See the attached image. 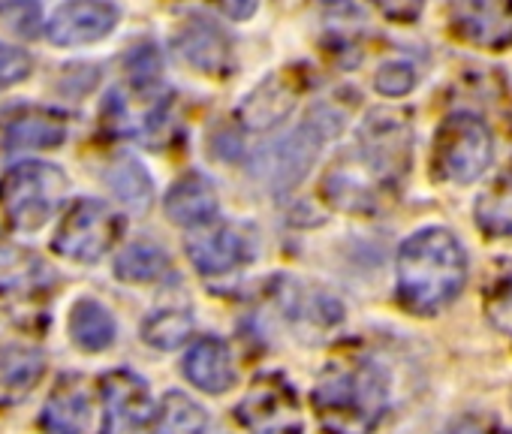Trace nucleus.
<instances>
[{
	"mask_svg": "<svg viewBox=\"0 0 512 434\" xmlns=\"http://www.w3.org/2000/svg\"><path fill=\"white\" fill-rule=\"evenodd\" d=\"M467 281V254L443 227L413 233L398 251V299L410 314L431 317L455 302Z\"/></svg>",
	"mask_w": 512,
	"mask_h": 434,
	"instance_id": "1",
	"label": "nucleus"
},
{
	"mask_svg": "<svg viewBox=\"0 0 512 434\" xmlns=\"http://www.w3.org/2000/svg\"><path fill=\"white\" fill-rule=\"evenodd\" d=\"M326 434H371L389 407V380L371 359H332L311 392Z\"/></svg>",
	"mask_w": 512,
	"mask_h": 434,
	"instance_id": "2",
	"label": "nucleus"
},
{
	"mask_svg": "<svg viewBox=\"0 0 512 434\" xmlns=\"http://www.w3.org/2000/svg\"><path fill=\"white\" fill-rule=\"evenodd\" d=\"M338 130V124H329L323 112L308 115L299 127L275 136L263 148H256L250 157V172L260 178L266 187L287 193L296 184L305 181L311 166L317 163L323 142Z\"/></svg>",
	"mask_w": 512,
	"mask_h": 434,
	"instance_id": "3",
	"label": "nucleus"
},
{
	"mask_svg": "<svg viewBox=\"0 0 512 434\" xmlns=\"http://www.w3.org/2000/svg\"><path fill=\"white\" fill-rule=\"evenodd\" d=\"M350 151L386 187V193H395L413 160L410 112L389 109V106L371 109L356 130V142Z\"/></svg>",
	"mask_w": 512,
	"mask_h": 434,
	"instance_id": "4",
	"label": "nucleus"
},
{
	"mask_svg": "<svg viewBox=\"0 0 512 434\" xmlns=\"http://www.w3.org/2000/svg\"><path fill=\"white\" fill-rule=\"evenodd\" d=\"M67 193V175L55 163L25 160L0 178V208L16 230H40Z\"/></svg>",
	"mask_w": 512,
	"mask_h": 434,
	"instance_id": "5",
	"label": "nucleus"
},
{
	"mask_svg": "<svg viewBox=\"0 0 512 434\" xmlns=\"http://www.w3.org/2000/svg\"><path fill=\"white\" fill-rule=\"evenodd\" d=\"M494 157V139L479 115L455 112L434 133L431 169L446 184H473L485 175Z\"/></svg>",
	"mask_w": 512,
	"mask_h": 434,
	"instance_id": "6",
	"label": "nucleus"
},
{
	"mask_svg": "<svg viewBox=\"0 0 512 434\" xmlns=\"http://www.w3.org/2000/svg\"><path fill=\"white\" fill-rule=\"evenodd\" d=\"M124 217L103 199H76L52 236V251L73 263H100L121 239Z\"/></svg>",
	"mask_w": 512,
	"mask_h": 434,
	"instance_id": "7",
	"label": "nucleus"
},
{
	"mask_svg": "<svg viewBox=\"0 0 512 434\" xmlns=\"http://www.w3.org/2000/svg\"><path fill=\"white\" fill-rule=\"evenodd\" d=\"M235 419L250 434H302V407L293 383L284 374L253 377L241 401L235 404Z\"/></svg>",
	"mask_w": 512,
	"mask_h": 434,
	"instance_id": "8",
	"label": "nucleus"
},
{
	"mask_svg": "<svg viewBox=\"0 0 512 434\" xmlns=\"http://www.w3.org/2000/svg\"><path fill=\"white\" fill-rule=\"evenodd\" d=\"M103 434H157V404L133 371H109L100 380Z\"/></svg>",
	"mask_w": 512,
	"mask_h": 434,
	"instance_id": "9",
	"label": "nucleus"
},
{
	"mask_svg": "<svg viewBox=\"0 0 512 434\" xmlns=\"http://www.w3.org/2000/svg\"><path fill=\"white\" fill-rule=\"evenodd\" d=\"M121 22L115 0H64L46 22V37L58 49H79L106 40Z\"/></svg>",
	"mask_w": 512,
	"mask_h": 434,
	"instance_id": "10",
	"label": "nucleus"
},
{
	"mask_svg": "<svg viewBox=\"0 0 512 434\" xmlns=\"http://www.w3.org/2000/svg\"><path fill=\"white\" fill-rule=\"evenodd\" d=\"M40 428L46 434H97V428L103 431V407L97 413V398L82 374L58 377L40 413Z\"/></svg>",
	"mask_w": 512,
	"mask_h": 434,
	"instance_id": "11",
	"label": "nucleus"
},
{
	"mask_svg": "<svg viewBox=\"0 0 512 434\" xmlns=\"http://www.w3.org/2000/svg\"><path fill=\"white\" fill-rule=\"evenodd\" d=\"M449 25L464 43L503 52L512 46V0H452Z\"/></svg>",
	"mask_w": 512,
	"mask_h": 434,
	"instance_id": "12",
	"label": "nucleus"
},
{
	"mask_svg": "<svg viewBox=\"0 0 512 434\" xmlns=\"http://www.w3.org/2000/svg\"><path fill=\"white\" fill-rule=\"evenodd\" d=\"M172 46L193 70H199L205 76H229L235 67V52H232L229 34L205 16H187L178 25Z\"/></svg>",
	"mask_w": 512,
	"mask_h": 434,
	"instance_id": "13",
	"label": "nucleus"
},
{
	"mask_svg": "<svg viewBox=\"0 0 512 434\" xmlns=\"http://www.w3.org/2000/svg\"><path fill=\"white\" fill-rule=\"evenodd\" d=\"M52 287L46 263L7 239H0V302L22 308L43 299Z\"/></svg>",
	"mask_w": 512,
	"mask_h": 434,
	"instance_id": "14",
	"label": "nucleus"
},
{
	"mask_svg": "<svg viewBox=\"0 0 512 434\" xmlns=\"http://www.w3.org/2000/svg\"><path fill=\"white\" fill-rule=\"evenodd\" d=\"M184 251H187L190 263L196 266V272H202V275H226L250 260L247 239L235 227L220 224V221L190 230Z\"/></svg>",
	"mask_w": 512,
	"mask_h": 434,
	"instance_id": "15",
	"label": "nucleus"
},
{
	"mask_svg": "<svg viewBox=\"0 0 512 434\" xmlns=\"http://www.w3.org/2000/svg\"><path fill=\"white\" fill-rule=\"evenodd\" d=\"M296 97H299V85H296V76H290L287 70L263 79L238 106L241 127L269 130V127L287 121L296 106Z\"/></svg>",
	"mask_w": 512,
	"mask_h": 434,
	"instance_id": "16",
	"label": "nucleus"
},
{
	"mask_svg": "<svg viewBox=\"0 0 512 434\" xmlns=\"http://www.w3.org/2000/svg\"><path fill=\"white\" fill-rule=\"evenodd\" d=\"M163 208H166V217L172 224H178L184 230H199V227H208L217 221L220 202H217L214 184L205 175L187 172L169 187Z\"/></svg>",
	"mask_w": 512,
	"mask_h": 434,
	"instance_id": "17",
	"label": "nucleus"
},
{
	"mask_svg": "<svg viewBox=\"0 0 512 434\" xmlns=\"http://www.w3.org/2000/svg\"><path fill=\"white\" fill-rule=\"evenodd\" d=\"M181 368H184V377H187L196 389H202V392H208V395H220V392H226V389L235 386L232 350H229V344L220 341V338H211V335L196 338V341L187 347Z\"/></svg>",
	"mask_w": 512,
	"mask_h": 434,
	"instance_id": "18",
	"label": "nucleus"
},
{
	"mask_svg": "<svg viewBox=\"0 0 512 434\" xmlns=\"http://www.w3.org/2000/svg\"><path fill=\"white\" fill-rule=\"evenodd\" d=\"M46 374V353L31 344L0 347V407L22 404Z\"/></svg>",
	"mask_w": 512,
	"mask_h": 434,
	"instance_id": "19",
	"label": "nucleus"
},
{
	"mask_svg": "<svg viewBox=\"0 0 512 434\" xmlns=\"http://www.w3.org/2000/svg\"><path fill=\"white\" fill-rule=\"evenodd\" d=\"M70 124L52 109H25L13 115L4 127V142L10 151H52L67 142Z\"/></svg>",
	"mask_w": 512,
	"mask_h": 434,
	"instance_id": "20",
	"label": "nucleus"
},
{
	"mask_svg": "<svg viewBox=\"0 0 512 434\" xmlns=\"http://www.w3.org/2000/svg\"><path fill=\"white\" fill-rule=\"evenodd\" d=\"M118 326L112 311L97 299H79L70 308V338L85 353H103L115 344Z\"/></svg>",
	"mask_w": 512,
	"mask_h": 434,
	"instance_id": "21",
	"label": "nucleus"
},
{
	"mask_svg": "<svg viewBox=\"0 0 512 434\" xmlns=\"http://www.w3.org/2000/svg\"><path fill=\"white\" fill-rule=\"evenodd\" d=\"M106 187L115 193V199L136 211V214H145L154 202V181L148 175V169L136 160V157H115L103 175Z\"/></svg>",
	"mask_w": 512,
	"mask_h": 434,
	"instance_id": "22",
	"label": "nucleus"
},
{
	"mask_svg": "<svg viewBox=\"0 0 512 434\" xmlns=\"http://www.w3.org/2000/svg\"><path fill=\"white\" fill-rule=\"evenodd\" d=\"M476 227L491 239H512V166H506L476 199Z\"/></svg>",
	"mask_w": 512,
	"mask_h": 434,
	"instance_id": "23",
	"label": "nucleus"
},
{
	"mask_svg": "<svg viewBox=\"0 0 512 434\" xmlns=\"http://www.w3.org/2000/svg\"><path fill=\"white\" fill-rule=\"evenodd\" d=\"M169 269H172L169 254L151 239L130 242L115 257V278L124 284H154V281L166 278Z\"/></svg>",
	"mask_w": 512,
	"mask_h": 434,
	"instance_id": "24",
	"label": "nucleus"
},
{
	"mask_svg": "<svg viewBox=\"0 0 512 434\" xmlns=\"http://www.w3.org/2000/svg\"><path fill=\"white\" fill-rule=\"evenodd\" d=\"M157 434H208V413L184 392H166L157 407Z\"/></svg>",
	"mask_w": 512,
	"mask_h": 434,
	"instance_id": "25",
	"label": "nucleus"
},
{
	"mask_svg": "<svg viewBox=\"0 0 512 434\" xmlns=\"http://www.w3.org/2000/svg\"><path fill=\"white\" fill-rule=\"evenodd\" d=\"M193 335V317L187 308H160L145 317L142 341L154 350H178Z\"/></svg>",
	"mask_w": 512,
	"mask_h": 434,
	"instance_id": "26",
	"label": "nucleus"
},
{
	"mask_svg": "<svg viewBox=\"0 0 512 434\" xmlns=\"http://www.w3.org/2000/svg\"><path fill=\"white\" fill-rule=\"evenodd\" d=\"M0 31L28 43L46 34L43 0H0Z\"/></svg>",
	"mask_w": 512,
	"mask_h": 434,
	"instance_id": "27",
	"label": "nucleus"
},
{
	"mask_svg": "<svg viewBox=\"0 0 512 434\" xmlns=\"http://www.w3.org/2000/svg\"><path fill=\"white\" fill-rule=\"evenodd\" d=\"M124 73L130 79V88L139 91V94H151L160 82V73H163V61H160V52L151 46V43H142V46H133L124 58Z\"/></svg>",
	"mask_w": 512,
	"mask_h": 434,
	"instance_id": "28",
	"label": "nucleus"
},
{
	"mask_svg": "<svg viewBox=\"0 0 512 434\" xmlns=\"http://www.w3.org/2000/svg\"><path fill=\"white\" fill-rule=\"evenodd\" d=\"M485 317L494 329L512 338V275H506L485 293Z\"/></svg>",
	"mask_w": 512,
	"mask_h": 434,
	"instance_id": "29",
	"label": "nucleus"
},
{
	"mask_svg": "<svg viewBox=\"0 0 512 434\" xmlns=\"http://www.w3.org/2000/svg\"><path fill=\"white\" fill-rule=\"evenodd\" d=\"M374 88L383 97H407L416 88V70L407 61H389L377 70Z\"/></svg>",
	"mask_w": 512,
	"mask_h": 434,
	"instance_id": "30",
	"label": "nucleus"
},
{
	"mask_svg": "<svg viewBox=\"0 0 512 434\" xmlns=\"http://www.w3.org/2000/svg\"><path fill=\"white\" fill-rule=\"evenodd\" d=\"M34 73V58L10 43H0V91L25 82Z\"/></svg>",
	"mask_w": 512,
	"mask_h": 434,
	"instance_id": "31",
	"label": "nucleus"
},
{
	"mask_svg": "<svg viewBox=\"0 0 512 434\" xmlns=\"http://www.w3.org/2000/svg\"><path fill=\"white\" fill-rule=\"evenodd\" d=\"M371 4L392 22H416L425 0H371Z\"/></svg>",
	"mask_w": 512,
	"mask_h": 434,
	"instance_id": "32",
	"label": "nucleus"
},
{
	"mask_svg": "<svg viewBox=\"0 0 512 434\" xmlns=\"http://www.w3.org/2000/svg\"><path fill=\"white\" fill-rule=\"evenodd\" d=\"M214 4L220 7L223 16L235 19V22H244L256 13V7H260V0H214Z\"/></svg>",
	"mask_w": 512,
	"mask_h": 434,
	"instance_id": "33",
	"label": "nucleus"
},
{
	"mask_svg": "<svg viewBox=\"0 0 512 434\" xmlns=\"http://www.w3.org/2000/svg\"><path fill=\"white\" fill-rule=\"evenodd\" d=\"M443 434H488V428L479 422V419H473V416H464V419H455Z\"/></svg>",
	"mask_w": 512,
	"mask_h": 434,
	"instance_id": "34",
	"label": "nucleus"
},
{
	"mask_svg": "<svg viewBox=\"0 0 512 434\" xmlns=\"http://www.w3.org/2000/svg\"><path fill=\"white\" fill-rule=\"evenodd\" d=\"M494 434H512V431H494Z\"/></svg>",
	"mask_w": 512,
	"mask_h": 434,
	"instance_id": "35",
	"label": "nucleus"
}]
</instances>
